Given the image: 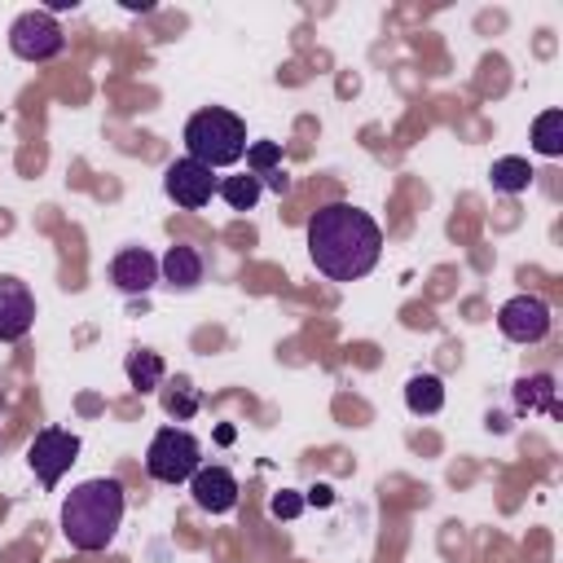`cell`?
I'll list each match as a JSON object with an SVG mask.
<instances>
[{"mask_svg": "<svg viewBox=\"0 0 563 563\" xmlns=\"http://www.w3.org/2000/svg\"><path fill=\"white\" fill-rule=\"evenodd\" d=\"M308 255L330 282H356L378 264L383 229L369 211L352 202H325L308 220Z\"/></svg>", "mask_w": 563, "mask_h": 563, "instance_id": "cell-1", "label": "cell"}, {"mask_svg": "<svg viewBox=\"0 0 563 563\" xmlns=\"http://www.w3.org/2000/svg\"><path fill=\"white\" fill-rule=\"evenodd\" d=\"M123 484L119 479H84L70 488V497L62 501V537L70 541V550L79 554H97L114 541L119 523H123Z\"/></svg>", "mask_w": 563, "mask_h": 563, "instance_id": "cell-2", "label": "cell"}, {"mask_svg": "<svg viewBox=\"0 0 563 563\" xmlns=\"http://www.w3.org/2000/svg\"><path fill=\"white\" fill-rule=\"evenodd\" d=\"M246 123L224 106H207L185 123V158L202 167H233L246 154Z\"/></svg>", "mask_w": 563, "mask_h": 563, "instance_id": "cell-3", "label": "cell"}, {"mask_svg": "<svg viewBox=\"0 0 563 563\" xmlns=\"http://www.w3.org/2000/svg\"><path fill=\"white\" fill-rule=\"evenodd\" d=\"M202 466V444L185 427H163L145 449V471L158 484H185Z\"/></svg>", "mask_w": 563, "mask_h": 563, "instance_id": "cell-4", "label": "cell"}, {"mask_svg": "<svg viewBox=\"0 0 563 563\" xmlns=\"http://www.w3.org/2000/svg\"><path fill=\"white\" fill-rule=\"evenodd\" d=\"M9 48L22 62H53L66 48V35H62V26L48 9H26L9 26Z\"/></svg>", "mask_w": 563, "mask_h": 563, "instance_id": "cell-5", "label": "cell"}, {"mask_svg": "<svg viewBox=\"0 0 563 563\" xmlns=\"http://www.w3.org/2000/svg\"><path fill=\"white\" fill-rule=\"evenodd\" d=\"M75 457H79V435L66 431V427H44V431H35V440L26 444V462H31L35 479H40L44 488H57V479L75 466Z\"/></svg>", "mask_w": 563, "mask_h": 563, "instance_id": "cell-6", "label": "cell"}, {"mask_svg": "<svg viewBox=\"0 0 563 563\" xmlns=\"http://www.w3.org/2000/svg\"><path fill=\"white\" fill-rule=\"evenodd\" d=\"M497 330L510 343H541L550 334V303L537 295H515L497 308Z\"/></svg>", "mask_w": 563, "mask_h": 563, "instance_id": "cell-7", "label": "cell"}, {"mask_svg": "<svg viewBox=\"0 0 563 563\" xmlns=\"http://www.w3.org/2000/svg\"><path fill=\"white\" fill-rule=\"evenodd\" d=\"M216 185H220V180L211 176V167H202V163H194V158H176V163H167V172H163L167 198H172L176 207H185V211L207 207L211 194H216Z\"/></svg>", "mask_w": 563, "mask_h": 563, "instance_id": "cell-8", "label": "cell"}, {"mask_svg": "<svg viewBox=\"0 0 563 563\" xmlns=\"http://www.w3.org/2000/svg\"><path fill=\"white\" fill-rule=\"evenodd\" d=\"M35 325V295L22 277H0V343H18Z\"/></svg>", "mask_w": 563, "mask_h": 563, "instance_id": "cell-9", "label": "cell"}, {"mask_svg": "<svg viewBox=\"0 0 563 563\" xmlns=\"http://www.w3.org/2000/svg\"><path fill=\"white\" fill-rule=\"evenodd\" d=\"M189 493H194V506L207 510V515H229L238 506V479L229 466H198L194 479H189Z\"/></svg>", "mask_w": 563, "mask_h": 563, "instance_id": "cell-10", "label": "cell"}, {"mask_svg": "<svg viewBox=\"0 0 563 563\" xmlns=\"http://www.w3.org/2000/svg\"><path fill=\"white\" fill-rule=\"evenodd\" d=\"M110 282L123 290V295H145L154 290L158 282V260L145 251V246H128L110 260Z\"/></svg>", "mask_w": 563, "mask_h": 563, "instance_id": "cell-11", "label": "cell"}, {"mask_svg": "<svg viewBox=\"0 0 563 563\" xmlns=\"http://www.w3.org/2000/svg\"><path fill=\"white\" fill-rule=\"evenodd\" d=\"M158 282H167L172 290H194L202 282V255L189 242L167 246V255L158 260Z\"/></svg>", "mask_w": 563, "mask_h": 563, "instance_id": "cell-12", "label": "cell"}, {"mask_svg": "<svg viewBox=\"0 0 563 563\" xmlns=\"http://www.w3.org/2000/svg\"><path fill=\"white\" fill-rule=\"evenodd\" d=\"M515 405L523 413H559V400H554V378L550 374H528L515 383Z\"/></svg>", "mask_w": 563, "mask_h": 563, "instance_id": "cell-13", "label": "cell"}, {"mask_svg": "<svg viewBox=\"0 0 563 563\" xmlns=\"http://www.w3.org/2000/svg\"><path fill=\"white\" fill-rule=\"evenodd\" d=\"M405 405H409V413H440L444 409V383L435 374H413L405 383Z\"/></svg>", "mask_w": 563, "mask_h": 563, "instance_id": "cell-14", "label": "cell"}, {"mask_svg": "<svg viewBox=\"0 0 563 563\" xmlns=\"http://www.w3.org/2000/svg\"><path fill=\"white\" fill-rule=\"evenodd\" d=\"M123 369H128V383H132L136 391H154V387L163 383V374H167V365H163V356H158V352H145V347H136V352H128V361H123Z\"/></svg>", "mask_w": 563, "mask_h": 563, "instance_id": "cell-15", "label": "cell"}, {"mask_svg": "<svg viewBox=\"0 0 563 563\" xmlns=\"http://www.w3.org/2000/svg\"><path fill=\"white\" fill-rule=\"evenodd\" d=\"M532 150L545 154V158L563 154V110H541L532 119Z\"/></svg>", "mask_w": 563, "mask_h": 563, "instance_id": "cell-16", "label": "cell"}, {"mask_svg": "<svg viewBox=\"0 0 563 563\" xmlns=\"http://www.w3.org/2000/svg\"><path fill=\"white\" fill-rule=\"evenodd\" d=\"M216 194H220L233 211H251V207L260 202V194H264V180L251 176V172H242V176H224V180L216 185Z\"/></svg>", "mask_w": 563, "mask_h": 563, "instance_id": "cell-17", "label": "cell"}, {"mask_svg": "<svg viewBox=\"0 0 563 563\" xmlns=\"http://www.w3.org/2000/svg\"><path fill=\"white\" fill-rule=\"evenodd\" d=\"M532 167H528V158H519V154H506V158H497L493 163V189H501V194H523L528 185H532Z\"/></svg>", "mask_w": 563, "mask_h": 563, "instance_id": "cell-18", "label": "cell"}, {"mask_svg": "<svg viewBox=\"0 0 563 563\" xmlns=\"http://www.w3.org/2000/svg\"><path fill=\"white\" fill-rule=\"evenodd\" d=\"M242 158H246L251 176H260V180H264V176H273V172L282 167V141H251Z\"/></svg>", "mask_w": 563, "mask_h": 563, "instance_id": "cell-19", "label": "cell"}, {"mask_svg": "<svg viewBox=\"0 0 563 563\" xmlns=\"http://www.w3.org/2000/svg\"><path fill=\"white\" fill-rule=\"evenodd\" d=\"M163 409H167L172 418H194V413H198V391H194L189 383H180L176 391L163 396Z\"/></svg>", "mask_w": 563, "mask_h": 563, "instance_id": "cell-20", "label": "cell"}, {"mask_svg": "<svg viewBox=\"0 0 563 563\" xmlns=\"http://www.w3.org/2000/svg\"><path fill=\"white\" fill-rule=\"evenodd\" d=\"M299 510H303V497H299V493H277V497H273V515H277V519H295Z\"/></svg>", "mask_w": 563, "mask_h": 563, "instance_id": "cell-21", "label": "cell"}, {"mask_svg": "<svg viewBox=\"0 0 563 563\" xmlns=\"http://www.w3.org/2000/svg\"><path fill=\"white\" fill-rule=\"evenodd\" d=\"M308 501H312V506H330V488H325V484H317V488L308 493Z\"/></svg>", "mask_w": 563, "mask_h": 563, "instance_id": "cell-22", "label": "cell"}, {"mask_svg": "<svg viewBox=\"0 0 563 563\" xmlns=\"http://www.w3.org/2000/svg\"><path fill=\"white\" fill-rule=\"evenodd\" d=\"M264 180H268V185H273V189H277V194H286V185H290V180H286V172H282V167H277V172H273V176H264Z\"/></svg>", "mask_w": 563, "mask_h": 563, "instance_id": "cell-23", "label": "cell"}]
</instances>
